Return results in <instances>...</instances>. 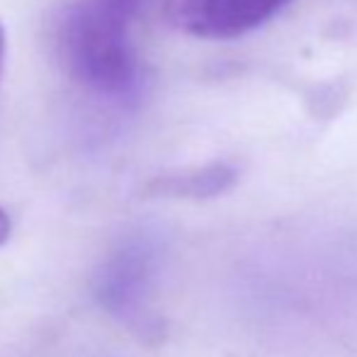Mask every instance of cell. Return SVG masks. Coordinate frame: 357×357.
I'll use <instances>...</instances> for the list:
<instances>
[{"instance_id": "6", "label": "cell", "mask_w": 357, "mask_h": 357, "mask_svg": "<svg viewBox=\"0 0 357 357\" xmlns=\"http://www.w3.org/2000/svg\"><path fill=\"white\" fill-rule=\"evenodd\" d=\"M10 229H13V226H10L8 214H5L3 209H0V243H5V241L10 238Z\"/></svg>"}, {"instance_id": "2", "label": "cell", "mask_w": 357, "mask_h": 357, "mask_svg": "<svg viewBox=\"0 0 357 357\" xmlns=\"http://www.w3.org/2000/svg\"><path fill=\"white\" fill-rule=\"evenodd\" d=\"M289 0H165V20L199 39H236L258 29Z\"/></svg>"}, {"instance_id": "7", "label": "cell", "mask_w": 357, "mask_h": 357, "mask_svg": "<svg viewBox=\"0 0 357 357\" xmlns=\"http://www.w3.org/2000/svg\"><path fill=\"white\" fill-rule=\"evenodd\" d=\"M3 63H5V29L0 24V71H3Z\"/></svg>"}, {"instance_id": "5", "label": "cell", "mask_w": 357, "mask_h": 357, "mask_svg": "<svg viewBox=\"0 0 357 357\" xmlns=\"http://www.w3.org/2000/svg\"><path fill=\"white\" fill-rule=\"evenodd\" d=\"M98 3H102L105 8L114 10V13L122 15V17L132 20L134 15H137V10L142 8L144 0H98Z\"/></svg>"}, {"instance_id": "1", "label": "cell", "mask_w": 357, "mask_h": 357, "mask_svg": "<svg viewBox=\"0 0 357 357\" xmlns=\"http://www.w3.org/2000/svg\"><path fill=\"white\" fill-rule=\"evenodd\" d=\"M56 49L71 78L107 98H129L139 63L129 42V20L98 0L66 8L56 22Z\"/></svg>"}, {"instance_id": "3", "label": "cell", "mask_w": 357, "mask_h": 357, "mask_svg": "<svg viewBox=\"0 0 357 357\" xmlns=\"http://www.w3.org/2000/svg\"><path fill=\"white\" fill-rule=\"evenodd\" d=\"M160 255L158 245L149 238H134L124 243L109 263L105 265L102 280H100V301L119 319L134 321L142 326L149 324V294L153 287L155 270H158Z\"/></svg>"}, {"instance_id": "4", "label": "cell", "mask_w": 357, "mask_h": 357, "mask_svg": "<svg viewBox=\"0 0 357 357\" xmlns=\"http://www.w3.org/2000/svg\"><path fill=\"white\" fill-rule=\"evenodd\" d=\"M236 168L229 163H209L183 173L158 175L146 185V195L151 197H178V199H209L219 197L234 188Z\"/></svg>"}]
</instances>
